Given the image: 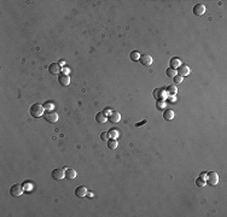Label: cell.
<instances>
[{"instance_id":"cell-1","label":"cell","mask_w":227,"mask_h":217,"mask_svg":"<svg viewBox=\"0 0 227 217\" xmlns=\"http://www.w3.org/2000/svg\"><path fill=\"white\" fill-rule=\"evenodd\" d=\"M42 113H44V106L42 105H40V104H33L30 106V115H32V117L37 118V117L42 116Z\"/></svg>"},{"instance_id":"cell-2","label":"cell","mask_w":227,"mask_h":217,"mask_svg":"<svg viewBox=\"0 0 227 217\" xmlns=\"http://www.w3.org/2000/svg\"><path fill=\"white\" fill-rule=\"evenodd\" d=\"M45 120L48 122V123H56L58 121V113L56 111H46L45 115H44Z\"/></svg>"},{"instance_id":"cell-3","label":"cell","mask_w":227,"mask_h":217,"mask_svg":"<svg viewBox=\"0 0 227 217\" xmlns=\"http://www.w3.org/2000/svg\"><path fill=\"white\" fill-rule=\"evenodd\" d=\"M152 95H154L155 99H157V101H159V100H165L168 94H167V92H166V89H163V88H156L155 91H154V93H152Z\"/></svg>"},{"instance_id":"cell-4","label":"cell","mask_w":227,"mask_h":217,"mask_svg":"<svg viewBox=\"0 0 227 217\" xmlns=\"http://www.w3.org/2000/svg\"><path fill=\"white\" fill-rule=\"evenodd\" d=\"M207 182L210 186H216L219 183V176L215 171H210L208 173V177H207Z\"/></svg>"},{"instance_id":"cell-5","label":"cell","mask_w":227,"mask_h":217,"mask_svg":"<svg viewBox=\"0 0 227 217\" xmlns=\"http://www.w3.org/2000/svg\"><path fill=\"white\" fill-rule=\"evenodd\" d=\"M10 194L12 197H21L23 194V187L21 185H14L10 188Z\"/></svg>"},{"instance_id":"cell-6","label":"cell","mask_w":227,"mask_h":217,"mask_svg":"<svg viewBox=\"0 0 227 217\" xmlns=\"http://www.w3.org/2000/svg\"><path fill=\"white\" fill-rule=\"evenodd\" d=\"M139 62L142 63L143 65H145V67H150L154 63V58L151 57L150 54H143V56H140Z\"/></svg>"},{"instance_id":"cell-7","label":"cell","mask_w":227,"mask_h":217,"mask_svg":"<svg viewBox=\"0 0 227 217\" xmlns=\"http://www.w3.org/2000/svg\"><path fill=\"white\" fill-rule=\"evenodd\" d=\"M52 178H55V180H63V178L65 177V171L63 170V169H55L51 174Z\"/></svg>"},{"instance_id":"cell-8","label":"cell","mask_w":227,"mask_h":217,"mask_svg":"<svg viewBox=\"0 0 227 217\" xmlns=\"http://www.w3.org/2000/svg\"><path fill=\"white\" fill-rule=\"evenodd\" d=\"M176 72H178V75H180V76H187V75H190V72H191V69L188 68V65H186V64H181L179 68H178V70H176Z\"/></svg>"},{"instance_id":"cell-9","label":"cell","mask_w":227,"mask_h":217,"mask_svg":"<svg viewBox=\"0 0 227 217\" xmlns=\"http://www.w3.org/2000/svg\"><path fill=\"white\" fill-rule=\"evenodd\" d=\"M58 82H59L60 86L65 87V86H68V85L70 83V79H69V76L65 75V74H59V76H58Z\"/></svg>"},{"instance_id":"cell-10","label":"cell","mask_w":227,"mask_h":217,"mask_svg":"<svg viewBox=\"0 0 227 217\" xmlns=\"http://www.w3.org/2000/svg\"><path fill=\"white\" fill-rule=\"evenodd\" d=\"M204 12H205V6L203 4H197L193 6V14L196 16H202V15H204Z\"/></svg>"},{"instance_id":"cell-11","label":"cell","mask_w":227,"mask_h":217,"mask_svg":"<svg viewBox=\"0 0 227 217\" xmlns=\"http://www.w3.org/2000/svg\"><path fill=\"white\" fill-rule=\"evenodd\" d=\"M75 196L79 198H83L87 196V188L85 186H79L78 188H75Z\"/></svg>"},{"instance_id":"cell-12","label":"cell","mask_w":227,"mask_h":217,"mask_svg":"<svg viewBox=\"0 0 227 217\" xmlns=\"http://www.w3.org/2000/svg\"><path fill=\"white\" fill-rule=\"evenodd\" d=\"M108 120H109L111 123H117V122H120V120H121V115H120V112H117V111H114V112H111V113L109 115Z\"/></svg>"},{"instance_id":"cell-13","label":"cell","mask_w":227,"mask_h":217,"mask_svg":"<svg viewBox=\"0 0 227 217\" xmlns=\"http://www.w3.org/2000/svg\"><path fill=\"white\" fill-rule=\"evenodd\" d=\"M48 71L52 75H58L62 71V69L59 68V64H57V63H52V64L48 65Z\"/></svg>"},{"instance_id":"cell-14","label":"cell","mask_w":227,"mask_h":217,"mask_svg":"<svg viewBox=\"0 0 227 217\" xmlns=\"http://www.w3.org/2000/svg\"><path fill=\"white\" fill-rule=\"evenodd\" d=\"M76 175H78V173H76L75 169H73V168H67L65 169V177L69 178V180H74V178L76 177Z\"/></svg>"},{"instance_id":"cell-15","label":"cell","mask_w":227,"mask_h":217,"mask_svg":"<svg viewBox=\"0 0 227 217\" xmlns=\"http://www.w3.org/2000/svg\"><path fill=\"white\" fill-rule=\"evenodd\" d=\"M181 65V59L178 57H174L170 59V68L172 69H178Z\"/></svg>"},{"instance_id":"cell-16","label":"cell","mask_w":227,"mask_h":217,"mask_svg":"<svg viewBox=\"0 0 227 217\" xmlns=\"http://www.w3.org/2000/svg\"><path fill=\"white\" fill-rule=\"evenodd\" d=\"M96 121L98 123H105L108 121V117H106V115L104 112H98L96 115Z\"/></svg>"},{"instance_id":"cell-17","label":"cell","mask_w":227,"mask_h":217,"mask_svg":"<svg viewBox=\"0 0 227 217\" xmlns=\"http://www.w3.org/2000/svg\"><path fill=\"white\" fill-rule=\"evenodd\" d=\"M163 118H165L166 121H172L174 118V111L170 110V109L165 110V112H163Z\"/></svg>"},{"instance_id":"cell-18","label":"cell","mask_w":227,"mask_h":217,"mask_svg":"<svg viewBox=\"0 0 227 217\" xmlns=\"http://www.w3.org/2000/svg\"><path fill=\"white\" fill-rule=\"evenodd\" d=\"M166 92H167V94H168V95L173 97V95H175V94H176V92H178V88H176L174 85H170V86H168V87H167Z\"/></svg>"},{"instance_id":"cell-19","label":"cell","mask_w":227,"mask_h":217,"mask_svg":"<svg viewBox=\"0 0 227 217\" xmlns=\"http://www.w3.org/2000/svg\"><path fill=\"white\" fill-rule=\"evenodd\" d=\"M117 146H119V143H117L116 139H110V140H108V147H109L110 150H115Z\"/></svg>"},{"instance_id":"cell-20","label":"cell","mask_w":227,"mask_h":217,"mask_svg":"<svg viewBox=\"0 0 227 217\" xmlns=\"http://www.w3.org/2000/svg\"><path fill=\"white\" fill-rule=\"evenodd\" d=\"M131 59L133 60V62H136V60H139V58H140V53L138 52V51H133V52H131Z\"/></svg>"},{"instance_id":"cell-21","label":"cell","mask_w":227,"mask_h":217,"mask_svg":"<svg viewBox=\"0 0 227 217\" xmlns=\"http://www.w3.org/2000/svg\"><path fill=\"white\" fill-rule=\"evenodd\" d=\"M166 75L168 76V77H174V76L176 75V70L175 69H172V68H168L166 70Z\"/></svg>"},{"instance_id":"cell-22","label":"cell","mask_w":227,"mask_h":217,"mask_svg":"<svg viewBox=\"0 0 227 217\" xmlns=\"http://www.w3.org/2000/svg\"><path fill=\"white\" fill-rule=\"evenodd\" d=\"M196 185H197L198 187H203V186H205V180H204L203 177H200V176H199L197 180H196Z\"/></svg>"},{"instance_id":"cell-23","label":"cell","mask_w":227,"mask_h":217,"mask_svg":"<svg viewBox=\"0 0 227 217\" xmlns=\"http://www.w3.org/2000/svg\"><path fill=\"white\" fill-rule=\"evenodd\" d=\"M156 106H157V109H158V110H163V109H166V103H165V100H159V101H157Z\"/></svg>"},{"instance_id":"cell-24","label":"cell","mask_w":227,"mask_h":217,"mask_svg":"<svg viewBox=\"0 0 227 217\" xmlns=\"http://www.w3.org/2000/svg\"><path fill=\"white\" fill-rule=\"evenodd\" d=\"M108 133H109V136L112 138V139H116L117 135H119V132H117V130H114V129H111V130L108 132Z\"/></svg>"},{"instance_id":"cell-25","label":"cell","mask_w":227,"mask_h":217,"mask_svg":"<svg viewBox=\"0 0 227 217\" xmlns=\"http://www.w3.org/2000/svg\"><path fill=\"white\" fill-rule=\"evenodd\" d=\"M173 79H174V82H175V83H181L182 80H184V79H182V76H180V75H175Z\"/></svg>"},{"instance_id":"cell-26","label":"cell","mask_w":227,"mask_h":217,"mask_svg":"<svg viewBox=\"0 0 227 217\" xmlns=\"http://www.w3.org/2000/svg\"><path fill=\"white\" fill-rule=\"evenodd\" d=\"M44 107H45V109L47 107V111H51V110L53 109V104H52V103H45V104H44Z\"/></svg>"},{"instance_id":"cell-27","label":"cell","mask_w":227,"mask_h":217,"mask_svg":"<svg viewBox=\"0 0 227 217\" xmlns=\"http://www.w3.org/2000/svg\"><path fill=\"white\" fill-rule=\"evenodd\" d=\"M108 138H109V133H106V132H104V133H102V134H100V139H102L103 141H105V140H108Z\"/></svg>"},{"instance_id":"cell-28","label":"cell","mask_w":227,"mask_h":217,"mask_svg":"<svg viewBox=\"0 0 227 217\" xmlns=\"http://www.w3.org/2000/svg\"><path fill=\"white\" fill-rule=\"evenodd\" d=\"M69 71H70V69H69V68H63V69H62V74L68 75V74H69Z\"/></svg>"},{"instance_id":"cell-29","label":"cell","mask_w":227,"mask_h":217,"mask_svg":"<svg viewBox=\"0 0 227 217\" xmlns=\"http://www.w3.org/2000/svg\"><path fill=\"white\" fill-rule=\"evenodd\" d=\"M146 123V121H143V122H139V123H136L135 124V127H140V125H143V124H145Z\"/></svg>"},{"instance_id":"cell-30","label":"cell","mask_w":227,"mask_h":217,"mask_svg":"<svg viewBox=\"0 0 227 217\" xmlns=\"http://www.w3.org/2000/svg\"><path fill=\"white\" fill-rule=\"evenodd\" d=\"M87 197H88V198H93V194H92L91 192H87Z\"/></svg>"}]
</instances>
